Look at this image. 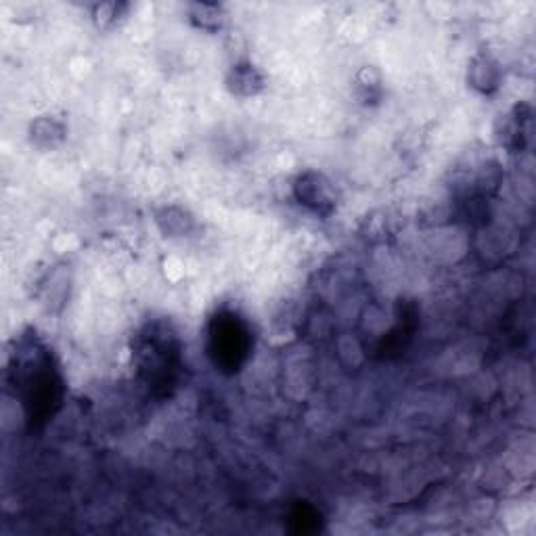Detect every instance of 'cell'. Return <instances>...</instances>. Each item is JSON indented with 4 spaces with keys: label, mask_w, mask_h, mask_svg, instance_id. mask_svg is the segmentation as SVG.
<instances>
[{
    "label": "cell",
    "mask_w": 536,
    "mask_h": 536,
    "mask_svg": "<svg viewBox=\"0 0 536 536\" xmlns=\"http://www.w3.org/2000/svg\"><path fill=\"white\" fill-rule=\"evenodd\" d=\"M206 350L218 373H239L254 350L252 325L237 310L222 308L214 312L206 327Z\"/></svg>",
    "instance_id": "3957f363"
},
{
    "label": "cell",
    "mask_w": 536,
    "mask_h": 536,
    "mask_svg": "<svg viewBox=\"0 0 536 536\" xmlns=\"http://www.w3.org/2000/svg\"><path fill=\"white\" fill-rule=\"evenodd\" d=\"M289 524H292V530L298 534H310L321 528V516L315 507L300 503L292 511V516H289Z\"/></svg>",
    "instance_id": "4fadbf2b"
},
{
    "label": "cell",
    "mask_w": 536,
    "mask_h": 536,
    "mask_svg": "<svg viewBox=\"0 0 536 536\" xmlns=\"http://www.w3.org/2000/svg\"><path fill=\"white\" fill-rule=\"evenodd\" d=\"M132 365L153 398L174 396L185 373V348L170 321L155 319L134 333Z\"/></svg>",
    "instance_id": "7a4b0ae2"
},
{
    "label": "cell",
    "mask_w": 536,
    "mask_h": 536,
    "mask_svg": "<svg viewBox=\"0 0 536 536\" xmlns=\"http://www.w3.org/2000/svg\"><path fill=\"white\" fill-rule=\"evenodd\" d=\"M532 107L528 103L513 105L497 122V139L509 153H522L532 139Z\"/></svg>",
    "instance_id": "5b68a950"
},
{
    "label": "cell",
    "mask_w": 536,
    "mask_h": 536,
    "mask_svg": "<svg viewBox=\"0 0 536 536\" xmlns=\"http://www.w3.org/2000/svg\"><path fill=\"white\" fill-rule=\"evenodd\" d=\"M128 9H130V5H126V3H99L93 7V13H91L93 24L101 32L114 30L126 19Z\"/></svg>",
    "instance_id": "7c38bea8"
},
{
    "label": "cell",
    "mask_w": 536,
    "mask_h": 536,
    "mask_svg": "<svg viewBox=\"0 0 536 536\" xmlns=\"http://www.w3.org/2000/svg\"><path fill=\"white\" fill-rule=\"evenodd\" d=\"M225 88L229 95L237 99H252L264 93L266 88V76L260 67L252 61H237L229 67Z\"/></svg>",
    "instance_id": "52a82bcc"
},
{
    "label": "cell",
    "mask_w": 536,
    "mask_h": 536,
    "mask_svg": "<svg viewBox=\"0 0 536 536\" xmlns=\"http://www.w3.org/2000/svg\"><path fill=\"white\" fill-rule=\"evenodd\" d=\"M187 17L189 24L206 34H220L227 26V11L218 3H191L187 7Z\"/></svg>",
    "instance_id": "30bf717a"
},
{
    "label": "cell",
    "mask_w": 536,
    "mask_h": 536,
    "mask_svg": "<svg viewBox=\"0 0 536 536\" xmlns=\"http://www.w3.org/2000/svg\"><path fill=\"white\" fill-rule=\"evenodd\" d=\"M28 139L36 149L53 151L67 139V126L55 116H38L28 130Z\"/></svg>",
    "instance_id": "ba28073f"
},
{
    "label": "cell",
    "mask_w": 536,
    "mask_h": 536,
    "mask_svg": "<svg viewBox=\"0 0 536 536\" xmlns=\"http://www.w3.org/2000/svg\"><path fill=\"white\" fill-rule=\"evenodd\" d=\"M503 65L501 61L488 51H480L472 57L467 67V84L474 88L476 93L490 97L499 93V88L503 84Z\"/></svg>",
    "instance_id": "8992f818"
},
{
    "label": "cell",
    "mask_w": 536,
    "mask_h": 536,
    "mask_svg": "<svg viewBox=\"0 0 536 536\" xmlns=\"http://www.w3.org/2000/svg\"><path fill=\"white\" fill-rule=\"evenodd\" d=\"M9 386L24 409L30 430H40L59 413L65 400V379L53 350L36 331L13 342L7 367Z\"/></svg>",
    "instance_id": "6da1fadb"
},
{
    "label": "cell",
    "mask_w": 536,
    "mask_h": 536,
    "mask_svg": "<svg viewBox=\"0 0 536 536\" xmlns=\"http://www.w3.org/2000/svg\"><path fill=\"white\" fill-rule=\"evenodd\" d=\"M294 199L298 206L315 218L327 220L340 204V193L331 178L319 170H304L294 181Z\"/></svg>",
    "instance_id": "277c9868"
},
{
    "label": "cell",
    "mask_w": 536,
    "mask_h": 536,
    "mask_svg": "<svg viewBox=\"0 0 536 536\" xmlns=\"http://www.w3.org/2000/svg\"><path fill=\"white\" fill-rule=\"evenodd\" d=\"M155 225L162 231L164 237L168 239H181L189 237L191 231L195 229V220L189 210L181 206H164L160 210H155L153 214Z\"/></svg>",
    "instance_id": "9c48e42d"
},
{
    "label": "cell",
    "mask_w": 536,
    "mask_h": 536,
    "mask_svg": "<svg viewBox=\"0 0 536 536\" xmlns=\"http://www.w3.org/2000/svg\"><path fill=\"white\" fill-rule=\"evenodd\" d=\"M356 97L361 99L363 105H377L382 101L384 86L375 67H363L359 76H356Z\"/></svg>",
    "instance_id": "8fae6325"
}]
</instances>
